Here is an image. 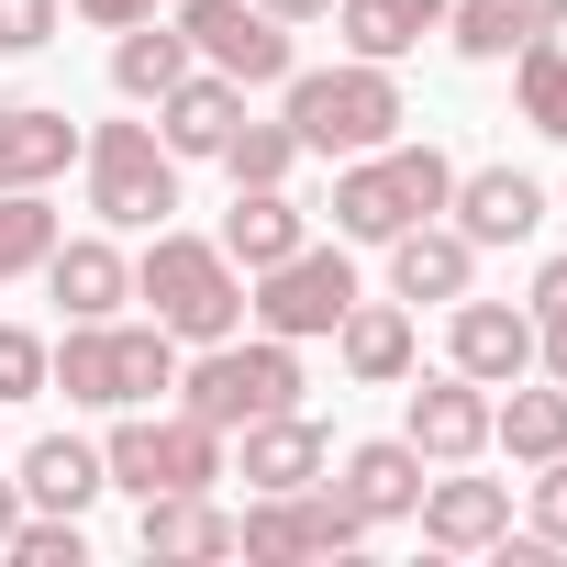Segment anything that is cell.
I'll return each mask as SVG.
<instances>
[{"label": "cell", "instance_id": "1", "mask_svg": "<svg viewBox=\"0 0 567 567\" xmlns=\"http://www.w3.org/2000/svg\"><path fill=\"white\" fill-rule=\"evenodd\" d=\"M278 123L301 134V156H379L401 123H412V101H401V79L390 68H368V56H334V68H290L278 79Z\"/></svg>", "mask_w": 567, "mask_h": 567}, {"label": "cell", "instance_id": "2", "mask_svg": "<svg viewBox=\"0 0 567 567\" xmlns=\"http://www.w3.org/2000/svg\"><path fill=\"white\" fill-rule=\"evenodd\" d=\"M134 301H145V323H167L178 346H223V334H245V267H234L212 234L156 223L145 256H134Z\"/></svg>", "mask_w": 567, "mask_h": 567}, {"label": "cell", "instance_id": "3", "mask_svg": "<svg viewBox=\"0 0 567 567\" xmlns=\"http://www.w3.org/2000/svg\"><path fill=\"white\" fill-rule=\"evenodd\" d=\"M45 390H68L79 412H145L178 390V334L167 323H68L45 346Z\"/></svg>", "mask_w": 567, "mask_h": 567}, {"label": "cell", "instance_id": "4", "mask_svg": "<svg viewBox=\"0 0 567 567\" xmlns=\"http://www.w3.org/2000/svg\"><path fill=\"white\" fill-rule=\"evenodd\" d=\"M178 412L212 423V434H245V423H267V412H301V346H278V334L189 346V357H178Z\"/></svg>", "mask_w": 567, "mask_h": 567}, {"label": "cell", "instance_id": "5", "mask_svg": "<svg viewBox=\"0 0 567 567\" xmlns=\"http://www.w3.org/2000/svg\"><path fill=\"white\" fill-rule=\"evenodd\" d=\"M445 189H456V156L445 145H412V134H390L379 156H346L334 167V234L346 245H390L401 223H434L445 212Z\"/></svg>", "mask_w": 567, "mask_h": 567}, {"label": "cell", "instance_id": "6", "mask_svg": "<svg viewBox=\"0 0 567 567\" xmlns=\"http://www.w3.org/2000/svg\"><path fill=\"white\" fill-rule=\"evenodd\" d=\"M79 167H90L101 234H156L178 212V156L156 145V123H90L79 134Z\"/></svg>", "mask_w": 567, "mask_h": 567}, {"label": "cell", "instance_id": "7", "mask_svg": "<svg viewBox=\"0 0 567 567\" xmlns=\"http://www.w3.org/2000/svg\"><path fill=\"white\" fill-rule=\"evenodd\" d=\"M101 467H112V489H134V501L234 478L223 434H212V423H189V412H167V423H156V401H145V412H112V434H101Z\"/></svg>", "mask_w": 567, "mask_h": 567}, {"label": "cell", "instance_id": "8", "mask_svg": "<svg viewBox=\"0 0 567 567\" xmlns=\"http://www.w3.org/2000/svg\"><path fill=\"white\" fill-rule=\"evenodd\" d=\"M346 301H357V256H346V234H334V245H290L278 267H256V278H245V323H256V334H278V346L334 334V323H346Z\"/></svg>", "mask_w": 567, "mask_h": 567}, {"label": "cell", "instance_id": "9", "mask_svg": "<svg viewBox=\"0 0 567 567\" xmlns=\"http://www.w3.org/2000/svg\"><path fill=\"white\" fill-rule=\"evenodd\" d=\"M346 545H368V512L334 478H312V489H245V512H234V556H256V567L346 556Z\"/></svg>", "mask_w": 567, "mask_h": 567}, {"label": "cell", "instance_id": "10", "mask_svg": "<svg viewBox=\"0 0 567 567\" xmlns=\"http://www.w3.org/2000/svg\"><path fill=\"white\" fill-rule=\"evenodd\" d=\"M167 23L189 34V56L200 68H223L234 90H278L301 56H290V23L278 12H256V0H167Z\"/></svg>", "mask_w": 567, "mask_h": 567}, {"label": "cell", "instance_id": "11", "mask_svg": "<svg viewBox=\"0 0 567 567\" xmlns=\"http://www.w3.org/2000/svg\"><path fill=\"white\" fill-rule=\"evenodd\" d=\"M401 434H412L434 467H478V456H489V390H478L467 368H434V379L401 390Z\"/></svg>", "mask_w": 567, "mask_h": 567}, {"label": "cell", "instance_id": "12", "mask_svg": "<svg viewBox=\"0 0 567 567\" xmlns=\"http://www.w3.org/2000/svg\"><path fill=\"white\" fill-rule=\"evenodd\" d=\"M445 223H456L467 245H534V234L556 223V200H545V178H523V167H456Z\"/></svg>", "mask_w": 567, "mask_h": 567}, {"label": "cell", "instance_id": "13", "mask_svg": "<svg viewBox=\"0 0 567 567\" xmlns=\"http://www.w3.org/2000/svg\"><path fill=\"white\" fill-rule=\"evenodd\" d=\"M445 368H467L478 390H512V379H534V312L523 301H445Z\"/></svg>", "mask_w": 567, "mask_h": 567}, {"label": "cell", "instance_id": "14", "mask_svg": "<svg viewBox=\"0 0 567 567\" xmlns=\"http://www.w3.org/2000/svg\"><path fill=\"white\" fill-rule=\"evenodd\" d=\"M412 523H423V545H445V556H489V545L512 534V478H456V467H434L423 501H412Z\"/></svg>", "mask_w": 567, "mask_h": 567}, {"label": "cell", "instance_id": "15", "mask_svg": "<svg viewBox=\"0 0 567 567\" xmlns=\"http://www.w3.org/2000/svg\"><path fill=\"white\" fill-rule=\"evenodd\" d=\"M34 278L56 290V312H68V323H112V312L134 301V256H123L112 234H56V256H45Z\"/></svg>", "mask_w": 567, "mask_h": 567}, {"label": "cell", "instance_id": "16", "mask_svg": "<svg viewBox=\"0 0 567 567\" xmlns=\"http://www.w3.org/2000/svg\"><path fill=\"white\" fill-rule=\"evenodd\" d=\"M467 278H478V245H467L445 212L390 234V301H412V312H423V301H467Z\"/></svg>", "mask_w": 567, "mask_h": 567}, {"label": "cell", "instance_id": "17", "mask_svg": "<svg viewBox=\"0 0 567 567\" xmlns=\"http://www.w3.org/2000/svg\"><path fill=\"white\" fill-rule=\"evenodd\" d=\"M334 357H346V379L357 390H401L412 379V357H423V334H412V301H346V323H334Z\"/></svg>", "mask_w": 567, "mask_h": 567}, {"label": "cell", "instance_id": "18", "mask_svg": "<svg viewBox=\"0 0 567 567\" xmlns=\"http://www.w3.org/2000/svg\"><path fill=\"white\" fill-rule=\"evenodd\" d=\"M334 478V467H323ZM423 478H434V456L412 445V434H379V445H346V501L368 512V523H412V501H423Z\"/></svg>", "mask_w": 567, "mask_h": 567}, {"label": "cell", "instance_id": "19", "mask_svg": "<svg viewBox=\"0 0 567 567\" xmlns=\"http://www.w3.org/2000/svg\"><path fill=\"white\" fill-rule=\"evenodd\" d=\"M79 167V123L56 101H0V189H56Z\"/></svg>", "mask_w": 567, "mask_h": 567}, {"label": "cell", "instance_id": "20", "mask_svg": "<svg viewBox=\"0 0 567 567\" xmlns=\"http://www.w3.org/2000/svg\"><path fill=\"white\" fill-rule=\"evenodd\" d=\"M134 545H145L156 567H178V556H234V512H223L212 489H156V501H134Z\"/></svg>", "mask_w": 567, "mask_h": 567}, {"label": "cell", "instance_id": "21", "mask_svg": "<svg viewBox=\"0 0 567 567\" xmlns=\"http://www.w3.org/2000/svg\"><path fill=\"white\" fill-rule=\"evenodd\" d=\"M212 245L256 278V267H278L290 245H312V212L290 200V178H267V189H234V212H223V234H212Z\"/></svg>", "mask_w": 567, "mask_h": 567}, {"label": "cell", "instance_id": "22", "mask_svg": "<svg viewBox=\"0 0 567 567\" xmlns=\"http://www.w3.org/2000/svg\"><path fill=\"white\" fill-rule=\"evenodd\" d=\"M323 467H334V445H323L312 412H267V423H245V456H234L245 489H312Z\"/></svg>", "mask_w": 567, "mask_h": 567}, {"label": "cell", "instance_id": "23", "mask_svg": "<svg viewBox=\"0 0 567 567\" xmlns=\"http://www.w3.org/2000/svg\"><path fill=\"white\" fill-rule=\"evenodd\" d=\"M234 123H245V90H234L223 68H189V79L156 101V145H167V156H223Z\"/></svg>", "mask_w": 567, "mask_h": 567}, {"label": "cell", "instance_id": "24", "mask_svg": "<svg viewBox=\"0 0 567 567\" xmlns=\"http://www.w3.org/2000/svg\"><path fill=\"white\" fill-rule=\"evenodd\" d=\"M101 489H112L101 445H79V434H34L23 445V512H90Z\"/></svg>", "mask_w": 567, "mask_h": 567}, {"label": "cell", "instance_id": "25", "mask_svg": "<svg viewBox=\"0 0 567 567\" xmlns=\"http://www.w3.org/2000/svg\"><path fill=\"white\" fill-rule=\"evenodd\" d=\"M489 445H501L512 467L567 456V390H556V379H512V390L489 401Z\"/></svg>", "mask_w": 567, "mask_h": 567}, {"label": "cell", "instance_id": "26", "mask_svg": "<svg viewBox=\"0 0 567 567\" xmlns=\"http://www.w3.org/2000/svg\"><path fill=\"white\" fill-rule=\"evenodd\" d=\"M189 68H200V56H189V34H178L167 12L123 23V45H112V90H123V101H167V90H178Z\"/></svg>", "mask_w": 567, "mask_h": 567}, {"label": "cell", "instance_id": "27", "mask_svg": "<svg viewBox=\"0 0 567 567\" xmlns=\"http://www.w3.org/2000/svg\"><path fill=\"white\" fill-rule=\"evenodd\" d=\"M501 68H512V101H523V123H534L545 145H567V34H534V45H512Z\"/></svg>", "mask_w": 567, "mask_h": 567}, {"label": "cell", "instance_id": "28", "mask_svg": "<svg viewBox=\"0 0 567 567\" xmlns=\"http://www.w3.org/2000/svg\"><path fill=\"white\" fill-rule=\"evenodd\" d=\"M56 200L45 189H0V290H12V278H34L45 256H56Z\"/></svg>", "mask_w": 567, "mask_h": 567}, {"label": "cell", "instance_id": "29", "mask_svg": "<svg viewBox=\"0 0 567 567\" xmlns=\"http://www.w3.org/2000/svg\"><path fill=\"white\" fill-rule=\"evenodd\" d=\"M445 45H456L467 68H501L512 45H534V12H523V0H456V12H445Z\"/></svg>", "mask_w": 567, "mask_h": 567}, {"label": "cell", "instance_id": "30", "mask_svg": "<svg viewBox=\"0 0 567 567\" xmlns=\"http://www.w3.org/2000/svg\"><path fill=\"white\" fill-rule=\"evenodd\" d=\"M334 34H346V56H368V68H401L423 34H412V12H401V0H334V12H323Z\"/></svg>", "mask_w": 567, "mask_h": 567}, {"label": "cell", "instance_id": "31", "mask_svg": "<svg viewBox=\"0 0 567 567\" xmlns=\"http://www.w3.org/2000/svg\"><path fill=\"white\" fill-rule=\"evenodd\" d=\"M223 167H234V189H267V178H290V167H301V134H290V123H256V112H245V123L223 134Z\"/></svg>", "mask_w": 567, "mask_h": 567}, {"label": "cell", "instance_id": "32", "mask_svg": "<svg viewBox=\"0 0 567 567\" xmlns=\"http://www.w3.org/2000/svg\"><path fill=\"white\" fill-rule=\"evenodd\" d=\"M0 556L12 567H90V534H79V512H23Z\"/></svg>", "mask_w": 567, "mask_h": 567}, {"label": "cell", "instance_id": "33", "mask_svg": "<svg viewBox=\"0 0 567 567\" xmlns=\"http://www.w3.org/2000/svg\"><path fill=\"white\" fill-rule=\"evenodd\" d=\"M12 401H45V334L34 323H0V412Z\"/></svg>", "mask_w": 567, "mask_h": 567}, {"label": "cell", "instance_id": "34", "mask_svg": "<svg viewBox=\"0 0 567 567\" xmlns=\"http://www.w3.org/2000/svg\"><path fill=\"white\" fill-rule=\"evenodd\" d=\"M68 34V0H0V56H45Z\"/></svg>", "mask_w": 567, "mask_h": 567}, {"label": "cell", "instance_id": "35", "mask_svg": "<svg viewBox=\"0 0 567 567\" xmlns=\"http://www.w3.org/2000/svg\"><path fill=\"white\" fill-rule=\"evenodd\" d=\"M523 534H545V545H567V456H545V467L523 478Z\"/></svg>", "mask_w": 567, "mask_h": 567}, {"label": "cell", "instance_id": "36", "mask_svg": "<svg viewBox=\"0 0 567 567\" xmlns=\"http://www.w3.org/2000/svg\"><path fill=\"white\" fill-rule=\"evenodd\" d=\"M534 368L567 390V312H545V323H534Z\"/></svg>", "mask_w": 567, "mask_h": 567}, {"label": "cell", "instance_id": "37", "mask_svg": "<svg viewBox=\"0 0 567 567\" xmlns=\"http://www.w3.org/2000/svg\"><path fill=\"white\" fill-rule=\"evenodd\" d=\"M145 12H167V0H79V23H101V34H123V23H145Z\"/></svg>", "mask_w": 567, "mask_h": 567}, {"label": "cell", "instance_id": "38", "mask_svg": "<svg viewBox=\"0 0 567 567\" xmlns=\"http://www.w3.org/2000/svg\"><path fill=\"white\" fill-rule=\"evenodd\" d=\"M523 312H534V323H545V312H567V256H545V267H534V301H523Z\"/></svg>", "mask_w": 567, "mask_h": 567}, {"label": "cell", "instance_id": "39", "mask_svg": "<svg viewBox=\"0 0 567 567\" xmlns=\"http://www.w3.org/2000/svg\"><path fill=\"white\" fill-rule=\"evenodd\" d=\"M256 12H278V23H323L334 0H256Z\"/></svg>", "mask_w": 567, "mask_h": 567}, {"label": "cell", "instance_id": "40", "mask_svg": "<svg viewBox=\"0 0 567 567\" xmlns=\"http://www.w3.org/2000/svg\"><path fill=\"white\" fill-rule=\"evenodd\" d=\"M401 12H412V34H445V12H456V0H401Z\"/></svg>", "mask_w": 567, "mask_h": 567}, {"label": "cell", "instance_id": "41", "mask_svg": "<svg viewBox=\"0 0 567 567\" xmlns=\"http://www.w3.org/2000/svg\"><path fill=\"white\" fill-rule=\"evenodd\" d=\"M12 523H23V478H0V545H12Z\"/></svg>", "mask_w": 567, "mask_h": 567}, {"label": "cell", "instance_id": "42", "mask_svg": "<svg viewBox=\"0 0 567 567\" xmlns=\"http://www.w3.org/2000/svg\"><path fill=\"white\" fill-rule=\"evenodd\" d=\"M523 12H534V34H567V0H523Z\"/></svg>", "mask_w": 567, "mask_h": 567}, {"label": "cell", "instance_id": "43", "mask_svg": "<svg viewBox=\"0 0 567 567\" xmlns=\"http://www.w3.org/2000/svg\"><path fill=\"white\" fill-rule=\"evenodd\" d=\"M556 212H567V189H556Z\"/></svg>", "mask_w": 567, "mask_h": 567}]
</instances>
